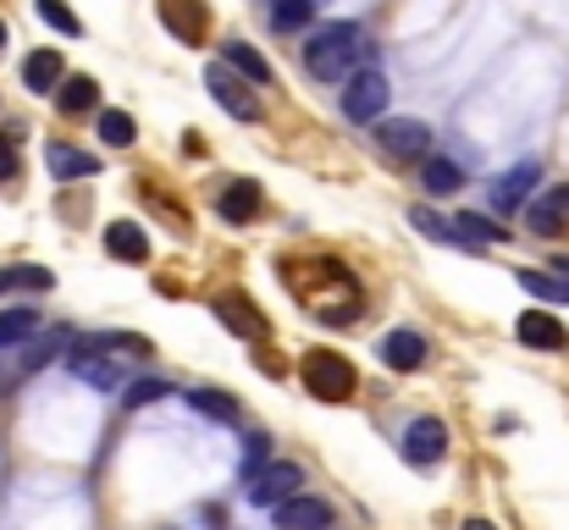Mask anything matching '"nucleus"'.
I'll list each match as a JSON object with an SVG mask.
<instances>
[{
    "label": "nucleus",
    "mask_w": 569,
    "mask_h": 530,
    "mask_svg": "<svg viewBox=\"0 0 569 530\" xmlns=\"http://www.w3.org/2000/svg\"><path fill=\"white\" fill-rule=\"evenodd\" d=\"M360 61H371V33L360 22H321L305 44V72L321 83H349Z\"/></svg>",
    "instance_id": "obj_1"
},
{
    "label": "nucleus",
    "mask_w": 569,
    "mask_h": 530,
    "mask_svg": "<svg viewBox=\"0 0 569 530\" xmlns=\"http://www.w3.org/2000/svg\"><path fill=\"white\" fill-rule=\"evenodd\" d=\"M299 376H305V387H310V398H321V403H343V398L355 392V364H349L343 353H332V349L305 353V364H299Z\"/></svg>",
    "instance_id": "obj_2"
},
{
    "label": "nucleus",
    "mask_w": 569,
    "mask_h": 530,
    "mask_svg": "<svg viewBox=\"0 0 569 530\" xmlns=\"http://www.w3.org/2000/svg\"><path fill=\"white\" fill-rule=\"evenodd\" d=\"M204 89H210V100H216L227 117H238V122H260V100L249 94V83H243L227 61H210V67H204Z\"/></svg>",
    "instance_id": "obj_3"
},
{
    "label": "nucleus",
    "mask_w": 569,
    "mask_h": 530,
    "mask_svg": "<svg viewBox=\"0 0 569 530\" xmlns=\"http://www.w3.org/2000/svg\"><path fill=\"white\" fill-rule=\"evenodd\" d=\"M398 448H403V459H409V464L431 470V464H442V459H448V426H442L437 414H415V420L403 426Z\"/></svg>",
    "instance_id": "obj_4"
},
{
    "label": "nucleus",
    "mask_w": 569,
    "mask_h": 530,
    "mask_svg": "<svg viewBox=\"0 0 569 530\" xmlns=\"http://www.w3.org/2000/svg\"><path fill=\"white\" fill-rule=\"evenodd\" d=\"M387 78H381L377 67H360L349 83H343V117L349 122H381V111H387Z\"/></svg>",
    "instance_id": "obj_5"
},
{
    "label": "nucleus",
    "mask_w": 569,
    "mask_h": 530,
    "mask_svg": "<svg viewBox=\"0 0 569 530\" xmlns=\"http://www.w3.org/2000/svg\"><path fill=\"white\" fill-rule=\"evenodd\" d=\"M299 487H305V470L288 464V459H271V464L249 481V503H260V509H282V503L299 498Z\"/></svg>",
    "instance_id": "obj_6"
},
{
    "label": "nucleus",
    "mask_w": 569,
    "mask_h": 530,
    "mask_svg": "<svg viewBox=\"0 0 569 530\" xmlns=\"http://www.w3.org/2000/svg\"><path fill=\"white\" fill-rule=\"evenodd\" d=\"M377 144L392 156V161H426V150H431V128L415 122V117H392V122H381L377 128Z\"/></svg>",
    "instance_id": "obj_7"
},
{
    "label": "nucleus",
    "mask_w": 569,
    "mask_h": 530,
    "mask_svg": "<svg viewBox=\"0 0 569 530\" xmlns=\"http://www.w3.org/2000/svg\"><path fill=\"white\" fill-rule=\"evenodd\" d=\"M537 177H542V167L537 161H520V167H509L503 177H492V188H487V199H492V210H520L531 193H537Z\"/></svg>",
    "instance_id": "obj_8"
},
{
    "label": "nucleus",
    "mask_w": 569,
    "mask_h": 530,
    "mask_svg": "<svg viewBox=\"0 0 569 530\" xmlns=\"http://www.w3.org/2000/svg\"><path fill=\"white\" fill-rule=\"evenodd\" d=\"M526 227H531L537 238H559V232H565L569 227V182L537 193V199L526 204Z\"/></svg>",
    "instance_id": "obj_9"
},
{
    "label": "nucleus",
    "mask_w": 569,
    "mask_h": 530,
    "mask_svg": "<svg viewBox=\"0 0 569 530\" xmlns=\"http://www.w3.org/2000/svg\"><path fill=\"white\" fill-rule=\"evenodd\" d=\"M67 364H72V376H78V381H89V387H100V392H117V387H122V370L111 364V353H100V349L72 343Z\"/></svg>",
    "instance_id": "obj_10"
},
{
    "label": "nucleus",
    "mask_w": 569,
    "mask_h": 530,
    "mask_svg": "<svg viewBox=\"0 0 569 530\" xmlns=\"http://www.w3.org/2000/svg\"><path fill=\"white\" fill-rule=\"evenodd\" d=\"M515 332H520V343H526V349H548V353L569 349L565 321H559V316H548V310H526Z\"/></svg>",
    "instance_id": "obj_11"
},
{
    "label": "nucleus",
    "mask_w": 569,
    "mask_h": 530,
    "mask_svg": "<svg viewBox=\"0 0 569 530\" xmlns=\"http://www.w3.org/2000/svg\"><path fill=\"white\" fill-rule=\"evenodd\" d=\"M44 167L56 182H83V177H100V161L89 156V150H72V144H44Z\"/></svg>",
    "instance_id": "obj_12"
},
{
    "label": "nucleus",
    "mask_w": 569,
    "mask_h": 530,
    "mask_svg": "<svg viewBox=\"0 0 569 530\" xmlns=\"http://www.w3.org/2000/svg\"><path fill=\"white\" fill-rule=\"evenodd\" d=\"M216 210H221V221H232V227L254 221V216H260V182H249V177H232V182L221 188Z\"/></svg>",
    "instance_id": "obj_13"
},
{
    "label": "nucleus",
    "mask_w": 569,
    "mask_h": 530,
    "mask_svg": "<svg viewBox=\"0 0 569 530\" xmlns=\"http://www.w3.org/2000/svg\"><path fill=\"white\" fill-rule=\"evenodd\" d=\"M277 530H332V503H321V498L299 492L293 503H282V509H277Z\"/></svg>",
    "instance_id": "obj_14"
},
{
    "label": "nucleus",
    "mask_w": 569,
    "mask_h": 530,
    "mask_svg": "<svg viewBox=\"0 0 569 530\" xmlns=\"http://www.w3.org/2000/svg\"><path fill=\"white\" fill-rule=\"evenodd\" d=\"M22 83H28L33 94H56V89L67 83V61H61V50H33V56L22 61Z\"/></svg>",
    "instance_id": "obj_15"
},
{
    "label": "nucleus",
    "mask_w": 569,
    "mask_h": 530,
    "mask_svg": "<svg viewBox=\"0 0 569 530\" xmlns=\"http://www.w3.org/2000/svg\"><path fill=\"white\" fill-rule=\"evenodd\" d=\"M106 254L111 260H128V266H144L150 260V238L139 221H111L106 227Z\"/></svg>",
    "instance_id": "obj_16"
},
{
    "label": "nucleus",
    "mask_w": 569,
    "mask_h": 530,
    "mask_svg": "<svg viewBox=\"0 0 569 530\" xmlns=\"http://www.w3.org/2000/svg\"><path fill=\"white\" fill-rule=\"evenodd\" d=\"M216 316H221V327H232L238 338H266V316L232 288V293H221L216 299Z\"/></svg>",
    "instance_id": "obj_17"
},
{
    "label": "nucleus",
    "mask_w": 569,
    "mask_h": 530,
    "mask_svg": "<svg viewBox=\"0 0 569 530\" xmlns=\"http://www.w3.org/2000/svg\"><path fill=\"white\" fill-rule=\"evenodd\" d=\"M381 364H387V370H420V364H426V338H420V332H403V327H398V332H387V338H381Z\"/></svg>",
    "instance_id": "obj_18"
},
{
    "label": "nucleus",
    "mask_w": 569,
    "mask_h": 530,
    "mask_svg": "<svg viewBox=\"0 0 569 530\" xmlns=\"http://www.w3.org/2000/svg\"><path fill=\"white\" fill-rule=\"evenodd\" d=\"M221 50H227V67H232V72H243L249 83H271V61H266L249 39H227Z\"/></svg>",
    "instance_id": "obj_19"
},
{
    "label": "nucleus",
    "mask_w": 569,
    "mask_h": 530,
    "mask_svg": "<svg viewBox=\"0 0 569 530\" xmlns=\"http://www.w3.org/2000/svg\"><path fill=\"white\" fill-rule=\"evenodd\" d=\"M420 182H426V193H459L465 188V167L459 161H448V156H426V167H420Z\"/></svg>",
    "instance_id": "obj_20"
},
{
    "label": "nucleus",
    "mask_w": 569,
    "mask_h": 530,
    "mask_svg": "<svg viewBox=\"0 0 569 530\" xmlns=\"http://www.w3.org/2000/svg\"><path fill=\"white\" fill-rule=\"evenodd\" d=\"M94 100H100V83H94V78H83V72H78V78H67V83L56 89V106H61L67 117H89V111H94Z\"/></svg>",
    "instance_id": "obj_21"
},
{
    "label": "nucleus",
    "mask_w": 569,
    "mask_h": 530,
    "mask_svg": "<svg viewBox=\"0 0 569 530\" xmlns=\"http://www.w3.org/2000/svg\"><path fill=\"white\" fill-rule=\"evenodd\" d=\"M161 22H167L172 33H183L189 44L204 33V11H199V0H161Z\"/></svg>",
    "instance_id": "obj_22"
},
{
    "label": "nucleus",
    "mask_w": 569,
    "mask_h": 530,
    "mask_svg": "<svg viewBox=\"0 0 569 530\" xmlns=\"http://www.w3.org/2000/svg\"><path fill=\"white\" fill-rule=\"evenodd\" d=\"M520 288L542 304H569V277L559 271H520Z\"/></svg>",
    "instance_id": "obj_23"
},
{
    "label": "nucleus",
    "mask_w": 569,
    "mask_h": 530,
    "mask_svg": "<svg viewBox=\"0 0 569 530\" xmlns=\"http://www.w3.org/2000/svg\"><path fill=\"white\" fill-rule=\"evenodd\" d=\"M44 288H56V277L44 266H6L0 271V293H44Z\"/></svg>",
    "instance_id": "obj_24"
},
{
    "label": "nucleus",
    "mask_w": 569,
    "mask_h": 530,
    "mask_svg": "<svg viewBox=\"0 0 569 530\" xmlns=\"http://www.w3.org/2000/svg\"><path fill=\"white\" fill-rule=\"evenodd\" d=\"M453 232H459V243H503V227L487 221V216H476V210L453 216Z\"/></svg>",
    "instance_id": "obj_25"
},
{
    "label": "nucleus",
    "mask_w": 569,
    "mask_h": 530,
    "mask_svg": "<svg viewBox=\"0 0 569 530\" xmlns=\"http://www.w3.org/2000/svg\"><path fill=\"white\" fill-rule=\"evenodd\" d=\"M39 332V310H0V349L28 343Z\"/></svg>",
    "instance_id": "obj_26"
},
{
    "label": "nucleus",
    "mask_w": 569,
    "mask_h": 530,
    "mask_svg": "<svg viewBox=\"0 0 569 530\" xmlns=\"http://www.w3.org/2000/svg\"><path fill=\"white\" fill-rule=\"evenodd\" d=\"M161 398H172V381H161V376H144V381H128V387H122V403H128V409H150V403H161Z\"/></svg>",
    "instance_id": "obj_27"
},
{
    "label": "nucleus",
    "mask_w": 569,
    "mask_h": 530,
    "mask_svg": "<svg viewBox=\"0 0 569 530\" xmlns=\"http://www.w3.org/2000/svg\"><path fill=\"white\" fill-rule=\"evenodd\" d=\"M33 11H39V22H44V28H56V33H67V39H78V33H83V22L72 17V6H67V0H33Z\"/></svg>",
    "instance_id": "obj_28"
},
{
    "label": "nucleus",
    "mask_w": 569,
    "mask_h": 530,
    "mask_svg": "<svg viewBox=\"0 0 569 530\" xmlns=\"http://www.w3.org/2000/svg\"><path fill=\"white\" fill-rule=\"evenodd\" d=\"M310 17H316V0H271V28L282 33H299Z\"/></svg>",
    "instance_id": "obj_29"
},
{
    "label": "nucleus",
    "mask_w": 569,
    "mask_h": 530,
    "mask_svg": "<svg viewBox=\"0 0 569 530\" xmlns=\"http://www.w3.org/2000/svg\"><path fill=\"white\" fill-rule=\"evenodd\" d=\"M189 403L199 409V414H210V420H238V398H232V392L199 387V392H189Z\"/></svg>",
    "instance_id": "obj_30"
},
{
    "label": "nucleus",
    "mask_w": 569,
    "mask_h": 530,
    "mask_svg": "<svg viewBox=\"0 0 569 530\" xmlns=\"http://www.w3.org/2000/svg\"><path fill=\"white\" fill-rule=\"evenodd\" d=\"M100 139H106L111 150H128V144L139 139V128H133L128 111H100Z\"/></svg>",
    "instance_id": "obj_31"
},
{
    "label": "nucleus",
    "mask_w": 569,
    "mask_h": 530,
    "mask_svg": "<svg viewBox=\"0 0 569 530\" xmlns=\"http://www.w3.org/2000/svg\"><path fill=\"white\" fill-rule=\"evenodd\" d=\"M409 221H415V232H420V238H437V243H459V232H453V221H442V216H431L426 204H415V210H409Z\"/></svg>",
    "instance_id": "obj_32"
},
{
    "label": "nucleus",
    "mask_w": 569,
    "mask_h": 530,
    "mask_svg": "<svg viewBox=\"0 0 569 530\" xmlns=\"http://www.w3.org/2000/svg\"><path fill=\"white\" fill-rule=\"evenodd\" d=\"M61 349H67V332H50V338H39V343L28 349V359H22V364H28V370H39L44 359H56Z\"/></svg>",
    "instance_id": "obj_33"
},
{
    "label": "nucleus",
    "mask_w": 569,
    "mask_h": 530,
    "mask_svg": "<svg viewBox=\"0 0 569 530\" xmlns=\"http://www.w3.org/2000/svg\"><path fill=\"white\" fill-rule=\"evenodd\" d=\"M22 172V161H17V150L11 144H0V182H11V177Z\"/></svg>",
    "instance_id": "obj_34"
},
{
    "label": "nucleus",
    "mask_w": 569,
    "mask_h": 530,
    "mask_svg": "<svg viewBox=\"0 0 569 530\" xmlns=\"http://www.w3.org/2000/svg\"><path fill=\"white\" fill-rule=\"evenodd\" d=\"M459 530H498V526H492V520H465Z\"/></svg>",
    "instance_id": "obj_35"
},
{
    "label": "nucleus",
    "mask_w": 569,
    "mask_h": 530,
    "mask_svg": "<svg viewBox=\"0 0 569 530\" xmlns=\"http://www.w3.org/2000/svg\"><path fill=\"white\" fill-rule=\"evenodd\" d=\"M0 44H6V22H0Z\"/></svg>",
    "instance_id": "obj_36"
}]
</instances>
